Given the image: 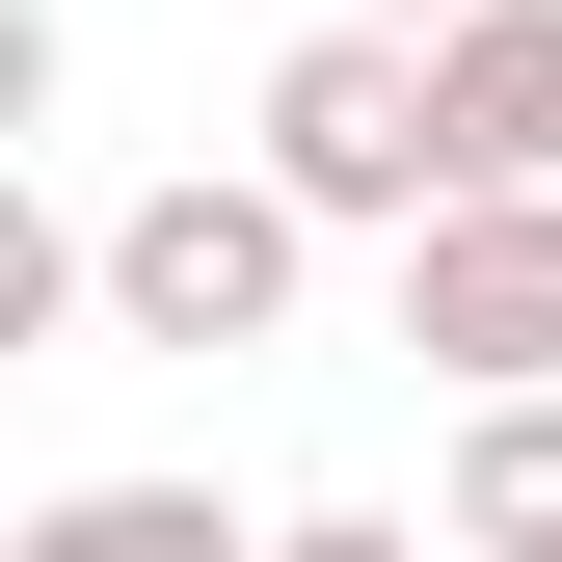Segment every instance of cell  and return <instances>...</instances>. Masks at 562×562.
Segmentation results:
<instances>
[{"label": "cell", "instance_id": "6da1fadb", "mask_svg": "<svg viewBox=\"0 0 562 562\" xmlns=\"http://www.w3.org/2000/svg\"><path fill=\"white\" fill-rule=\"evenodd\" d=\"M268 161L322 188V241H429V215H456V81H429V27L322 0V27L268 54Z\"/></svg>", "mask_w": 562, "mask_h": 562}, {"label": "cell", "instance_id": "7a4b0ae2", "mask_svg": "<svg viewBox=\"0 0 562 562\" xmlns=\"http://www.w3.org/2000/svg\"><path fill=\"white\" fill-rule=\"evenodd\" d=\"M295 241H322L295 161H188V188L108 215V322L134 348H268V322H295Z\"/></svg>", "mask_w": 562, "mask_h": 562}, {"label": "cell", "instance_id": "3957f363", "mask_svg": "<svg viewBox=\"0 0 562 562\" xmlns=\"http://www.w3.org/2000/svg\"><path fill=\"white\" fill-rule=\"evenodd\" d=\"M402 348L482 402V375H562V188H456L402 241Z\"/></svg>", "mask_w": 562, "mask_h": 562}, {"label": "cell", "instance_id": "277c9868", "mask_svg": "<svg viewBox=\"0 0 562 562\" xmlns=\"http://www.w3.org/2000/svg\"><path fill=\"white\" fill-rule=\"evenodd\" d=\"M429 81H456V188H562V0H456Z\"/></svg>", "mask_w": 562, "mask_h": 562}, {"label": "cell", "instance_id": "5b68a950", "mask_svg": "<svg viewBox=\"0 0 562 562\" xmlns=\"http://www.w3.org/2000/svg\"><path fill=\"white\" fill-rule=\"evenodd\" d=\"M456 562H562V375H482V429H456Z\"/></svg>", "mask_w": 562, "mask_h": 562}, {"label": "cell", "instance_id": "8992f818", "mask_svg": "<svg viewBox=\"0 0 562 562\" xmlns=\"http://www.w3.org/2000/svg\"><path fill=\"white\" fill-rule=\"evenodd\" d=\"M0 562H241V536H215V482H81V509H27Z\"/></svg>", "mask_w": 562, "mask_h": 562}, {"label": "cell", "instance_id": "52a82bcc", "mask_svg": "<svg viewBox=\"0 0 562 562\" xmlns=\"http://www.w3.org/2000/svg\"><path fill=\"white\" fill-rule=\"evenodd\" d=\"M375 27H456V0H375Z\"/></svg>", "mask_w": 562, "mask_h": 562}]
</instances>
